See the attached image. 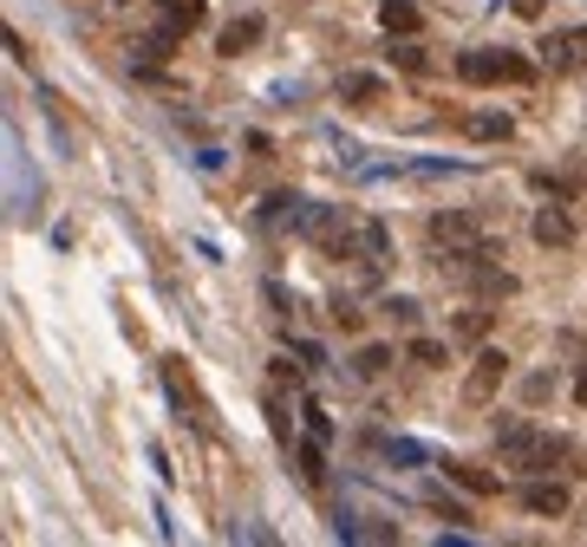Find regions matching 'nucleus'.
I'll list each match as a JSON object with an SVG mask.
<instances>
[{
    "label": "nucleus",
    "mask_w": 587,
    "mask_h": 547,
    "mask_svg": "<svg viewBox=\"0 0 587 547\" xmlns=\"http://www.w3.org/2000/svg\"><path fill=\"white\" fill-rule=\"evenodd\" d=\"M497 457H503V470L548 476V470H568V463H575V443H568V437H548V430H535V423H503V430H497Z\"/></svg>",
    "instance_id": "1"
},
{
    "label": "nucleus",
    "mask_w": 587,
    "mask_h": 547,
    "mask_svg": "<svg viewBox=\"0 0 587 547\" xmlns=\"http://www.w3.org/2000/svg\"><path fill=\"white\" fill-rule=\"evenodd\" d=\"M457 78H463V85H529L535 66H529L522 53H503V46H497V53H490V46H477V53H463V60H457Z\"/></svg>",
    "instance_id": "2"
},
{
    "label": "nucleus",
    "mask_w": 587,
    "mask_h": 547,
    "mask_svg": "<svg viewBox=\"0 0 587 547\" xmlns=\"http://www.w3.org/2000/svg\"><path fill=\"white\" fill-rule=\"evenodd\" d=\"M425 235H431L438 255H470V248L490 242V215H477V208H444V215H431Z\"/></svg>",
    "instance_id": "3"
},
{
    "label": "nucleus",
    "mask_w": 587,
    "mask_h": 547,
    "mask_svg": "<svg viewBox=\"0 0 587 547\" xmlns=\"http://www.w3.org/2000/svg\"><path fill=\"white\" fill-rule=\"evenodd\" d=\"M503 378H510V358H503L497 345H483L477 365H470V378H463V398H470V405H490V398L503 392Z\"/></svg>",
    "instance_id": "4"
},
{
    "label": "nucleus",
    "mask_w": 587,
    "mask_h": 547,
    "mask_svg": "<svg viewBox=\"0 0 587 547\" xmlns=\"http://www.w3.org/2000/svg\"><path fill=\"white\" fill-rule=\"evenodd\" d=\"M535 53H542V66H548V72H587V26H562V33H548Z\"/></svg>",
    "instance_id": "5"
},
{
    "label": "nucleus",
    "mask_w": 587,
    "mask_h": 547,
    "mask_svg": "<svg viewBox=\"0 0 587 547\" xmlns=\"http://www.w3.org/2000/svg\"><path fill=\"white\" fill-rule=\"evenodd\" d=\"M163 385H170V398H177V405L190 410V423H196V430H210V405L196 398V378L183 372V358H163Z\"/></svg>",
    "instance_id": "6"
},
{
    "label": "nucleus",
    "mask_w": 587,
    "mask_h": 547,
    "mask_svg": "<svg viewBox=\"0 0 587 547\" xmlns=\"http://www.w3.org/2000/svg\"><path fill=\"white\" fill-rule=\"evenodd\" d=\"M529 235H535L542 248H568V242H575V222H568V208H535Z\"/></svg>",
    "instance_id": "7"
},
{
    "label": "nucleus",
    "mask_w": 587,
    "mask_h": 547,
    "mask_svg": "<svg viewBox=\"0 0 587 547\" xmlns=\"http://www.w3.org/2000/svg\"><path fill=\"white\" fill-rule=\"evenodd\" d=\"M378 26H385L392 40H412V33L425 26V13H418V0H378Z\"/></svg>",
    "instance_id": "8"
},
{
    "label": "nucleus",
    "mask_w": 587,
    "mask_h": 547,
    "mask_svg": "<svg viewBox=\"0 0 587 547\" xmlns=\"http://www.w3.org/2000/svg\"><path fill=\"white\" fill-rule=\"evenodd\" d=\"M378 98H385L378 72H340V105H378Z\"/></svg>",
    "instance_id": "9"
},
{
    "label": "nucleus",
    "mask_w": 587,
    "mask_h": 547,
    "mask_svg": "<svg viewBox=\"0 0 587 547\" xmlns=\"http://www.w3.org/2000/svg\"><path fill=\"white\" fill-rule=\"evenodd\" d=\"M522 508L529 515H568V489L562 482H529L522 489Z\"/></svg>",
    "instance_id": "10"
},
{
    "label": "nucleus",
    "mask_w": 587,
    "mask_h": 547,
    "mask_svg": "<svg viewBox=\"0 0 587 547\" xmlns=\"http://www.w3.org/2000/svg\"><path fill=\"white\" fill-rule=\"evenodd\" d=\"M262 222H268V228H300V222H307V203H300V196H268V203H262Z\"/></svg>",
    "instance_id": "11"
},
{
    "label": "nucleus",
    "mask_w": 587,
    "mask_h": 547,
    "mask_svg": "<svg viewBox=\"0 0 587 547\" xmlns=\"http://www.w3.org/2000/svg\"><path fill=\"white\" fill-rule=\"evenodd\" d=\"M255 40H262V20H255V13H242V20H228V26H222V53H228V60H235V53H248Z\"/></svg>",
    "instance_id": "12"
},
{
    "label": "nucleus",
    "mask_w": 587,
    "mask_h": 547,
    "mask_svg": "<svg viewBox=\"0 0 587 547\" xmlns=\"http://www.w3.org/2000/svg\"><path fill=\"white\" fill-rule=\"evenodd\" d=\"M444 476L457 482V489H470V495H497V476L477 470V463H444Z\"/></svg>",
    "instance_id": "13"
},
{
    "label": "nucleus",
    "mask_w": 587,
    "mask_h": 547,
    "mask_svg": "<svg viewBox=\"0 0 587 547\" xmlns=\"http://www.w3.org/2000/svg\"><path fill=\"white\" fill-rule=\"evenodd\" d=\"M470 137H477V143H503V137H510V118H503V111H477V118H470Z\"/></svg>",
    "instance_id": "14"
},
{
    "label": "nucleus",
    "mask_w": 587,
    "mask_h": 547,
    "mask_svg": "<svg viewBox=\"0 0 587 547\" xmlns=\"http://www.w3.org/2000/svg\"><path fill=\"white\" fill-rule=\"evenodd\" d=\"M340 535H346V541H398L392 522H340Z\"/></svg>",
    "instance_id": "15"
},
{
    "label": "nucleus",
    "mask_w": 587,
    "mask_h": 547,
    "mask_svg": "<svg viewBox=\"0 0 587 547\" xmlns=\"http://www.w3.org/2000/svg\"><path fill=\"white\" fill-rule=\"evenodd\" d=\"M490 320H497L490 307H463V313H457V340H483V333H490Z\"/></svg>",
    "instance_id": "16"
},
{
    "label": "nucleus",
    "mask_w": 587,
    "mask_h": 547,
    "mask_svg": "<svg viewBox=\"0 0 587 547\" xmlns=\"http://www.w3.org/2000/svg\"><path fill=\"white\" fill-rule=\"evenodd\" d=\"M385 365H392V345H366V352L353 358V372H360V378H378Z\"/></svg>",
    "instance_id": "17"
},
{
    "label": "nucleus",
    "mask_w": 587,
    "mask_h": 547,
    "mask_svg": "<svg viewBox=\"0 0 587 547\" xmlns=\"http://www.w3.org/2000/svg\"><path fill=\"white\" fill-rule=\"evenodd\" d=\"M163 13H170L177 26H196V20H203V0H163Z\"/></svg>",
    "instance_id": "18"
},
{
    "label": "nucleus",
    "mask_w": 587,
    "mask_h": 547,
    "mask_svg": "<svg viewBox=\"0 0 587 547\" xmlns=\"http://www.w3.org/2000/svg\"><path fill=\"white\" fill-rule=\"evenodd\" d=\"M405 352H412L418 365H444V358H450V352H444V340H412Z\"/></svg>",
    "instance_id": "19"
},
{
    "label": "nucleus",
    "mask_w": 587,
    "mask_h": 547,
    "mask_svg": "<svg viewBox=\"0 0 587 547\" xmlns=\"http://www.w3.org/2000/svg\"><path fill=\"white\" fill-rule=\"evenodd\" d=\"M320 463H327V457H320V437H313V443L300 450V476H307V482H320Z\"/></svg>",
    "instance_id": "20"
},
{
    "label": "nucleus",
    "mask_w": 587,
    "mask_h": 547,
    "mask_svg": "<svg viewBox=\"0 0 587 547\" xmlns=\"http://www.w3.org/2000/svg\"><path fill=\"white\" fill-rule=\"evenodd\" d=\"M385 313H392V320H405V326H412V320H418V300H405V293H398V300H385Z\"/></svg>",
    "instance_id": "21"
},
{
    "label": "nucleus",
    "mask_w": 587,
    "mask_h": 547,
    "mask_svg": "<svg viewBox=\"0 0 587 547\" xmlns=\"http://www.w3.org/2000/svg\"><path fill=\"white\" fill-rule=\"evenodd\" d=\"M307 430H313V437H320V443H327V437H333V423H327V410H320V405H307Z\"/></svg>",
    "instance_id": "22"
},
{
    "label": "nucleus",
    "mask_w": 587,
    "mask_h": 547,
    "mask_svg": "<svg viewBox=\"0 0 587 547\" xmlns=\"http://www.w3.org/2000/svg\"><path fill=\"white\" fill-rule=\"evenodd\" d=\"M398 66H405V72H425V46H412V40H405V46H398Z\"/></svg>",
    "instance_id": "23"
},
{
    "label": "nucleus",
    "mask_w": 587,
    "mask_h": 547,
    "mask_svg": "<svg viewBox=\"0 0 587 547\" xmlns=\"http://www.w3.org/2000/svg\"><path fill=\"white\" fill-rule=\"evenodd\" d=\"M515 13H522V20H542V13H548V0H510Z\"/></svg>",
    "instance_id": "24"
},
{
    "label": "nucleus",
    "mask_w": 587,
    "mask_h": 547,
    "mask_svg": "<svg viewBox=\"0 0 587 547\" xmlns=\"http://www.w3.org/2000/svg\"><path fill=\"white\" fill-rule=\"evenodd\" d=\"M581 405H587V378H581Z\"/></svg>",
    "instance_id": "25"
}]
</instances>
